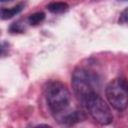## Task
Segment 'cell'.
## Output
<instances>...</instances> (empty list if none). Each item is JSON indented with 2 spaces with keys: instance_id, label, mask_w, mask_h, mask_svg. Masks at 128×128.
I'll list each match as a JSON object with an SVG mask.
<instances>
[{
  "instance_id": "1",
  "label": "cell",
  "mask_w": 128,
  "mask_h": 128,
  "mask_svg": "<svg viewBox=\"0 0 128 128\" xmlns=\"http://www.w3.org/2000/svg\"><path fill=\"white\" fill-rule=\"evenodd\" d=\"M45 97L54 118L60 124L72 125L85 118L82 111L73 109L71 94L59 81H50L45 87Z\"/></svg>"
},
{
  "instance_id": "2",
  "label": "cell",
  "mask_w": 128,
  "mask_h": 128,
  "mask_svg": "<svg viewBox=\"0 0 128 128\" xmlns=\"http://www.w3.org/2000/svg\"><path fill=\"white\" fill-rule=\"evenodd\" d=\"M100 78L98 74L85 67H77L72 74V87L75 96L82 103L92 95L98 93Z\"/></svg>"
},
{
  "instance_id": "3",
  "label": "cell",
  "mask_w": 128,
  "mask_h": 128,
  "mask_svg": "<svg viewBox=\"0 0 128 128\" xmlns=\"http://www.w3.org/2000/svg\"><path fill=\"white\" fill-rule=\"evenodd\" d=\"M105 94L109 104L118 111L128 106V82L125 78H115L106 87Z\"/></svg>"
},
{
  "instance_id": "4",
  "label": "cell",
  "mask_w": 128,
  "mask_h": 128,
  "mask_svg": "<svg viewBox=\"0 0 128 128\" xmlns=\"http://www.w3.org/2000/svg\"><path fill=\"white\" fill-rule=\"evenodd\" d=\"M83 106L87 109L90 116L101 125H108L113 121V115L108 104L102 99L99 93H93L90 95Z\"/></svg>"
},
{
  "instance_id": "5",
  "label": "cell",
  "mask_w": 128,
  "mask_h": 128,
  "mask_svg": "<svg viewBox=\"0 0 128 128\" xmlns=\"http://www.w3.org/2000/svg\"><path fill=\"white\" fill-rule=\"evenodd\" d=\"M24 8V4L20 3L17 4L11 8H2L1 9V18L3 20H7V19H11L12 17L16 16L17 14H19Z\"/></svg>"
},
{
  "instance_id": "6",
  "label": "cell",
  "mask_w": 128,
  "mask_h": 128,
  "mask_svg": "<svg viewBox=\"0 0 128 128\" xmlns=\"http://www.w3.org/2000/svg\"><path fill=\"white\" fill-rule=\"evenodd\" d=\"M69 8L68 4L65 2H52L50 4L47 5V9L52 12V13H63L65 11H67Z\"/></svg>"
},
{
  "instance_id": "7",
  "label": "cell",
  "mask_w": 128,
  "mask_h": 128,
  "mask_svg": "<svg viewBox=\"0 0 128 128\" xmlns=\"http://www.w3.org/2000/svg\"><path fill=\"white\" fill-rule=\"evenodd\" d=\"M44 19H45V14L43 12H36V13H33L29 16L28 22L30 25L36 26V25L40 24Z\"/></svg>"
},
{
  "instance_id": "8",
  "label": "cell",
  "mask_w": 128,
  "mask_h": 128,
  "mask_svg": "<svg viewBox=\"0 0 128 128\" xmlns=\"http://www.w3.org/2000/svg\"><path fill=\"white\" fill-rule=\"evenodd\" d=\"M10 31L12 33H19V32H23L24 31V26L22 24H20V21H17V22H14L11 26H10Z\"/></svg>"
},
{
  "instance_id": "9",
  "label": "cell",
  "mask_w": 128,
  "mask_h": 128,
  "mask_svg": "<svg viewBox=\"0 0 128 128\" xmlns=\"http://www.w3.org/2000/svg\"><path fill=\"white\" fill-rule=\"evenodd\" d=\"M119 23L120 24H125V23H128V7L125 8L121 14H120V17H119Z\"/></svg>"
},
{
  "instance_id": "10",
  "label": "cell",
  "mask_w": 128,
  "mask_h": 128,
  "mask_svg": "<svg viewBox=\"0 0 128 128\" xmlns=\"http://www.w3.org/2000/svg\"><path fill=\"white\" fill-rule=\"evenodd\" d=\"M0 1L4 3V2H9V1H13V0H0Z\"/></svg>"
},
{
  "instance_id": "11",
  "label": "cell",
  "mask_w": 128,
  "mask_h": 128,
  "mask_svg": "<svg viewBox=\"0 0 128 128\" xmlns=\"http://www.w3.org/2000/svg\"><path fill=\"white\" fill-rule=\"evenodd\" d=\"M119 1H128V0H119Z\"/></svg>"
}]
</instances>
